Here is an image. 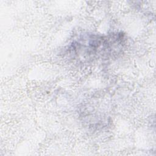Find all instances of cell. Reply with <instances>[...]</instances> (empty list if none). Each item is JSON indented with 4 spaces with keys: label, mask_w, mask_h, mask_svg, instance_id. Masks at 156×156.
Listing matches in <instances>:
<instances>
[{
    "label": "cell",
    "mask_w": 156,
    "mask_h": 156,
    "mask_svg": "<svg viewBox=\"0 0 156 156\" xmlns=\"http://www.w3.org/2000/svg\"><path fill=\"white\" fill-rule=\"evenodd\" d=\"M124 43V37L121 34H113L108 35H91L74 41L71 45V49L75 54L88 57L93 56H110L115 54L117 48H119Z\"/></svg>",
    "instance_id": "cell-1"
}]
</instances>
